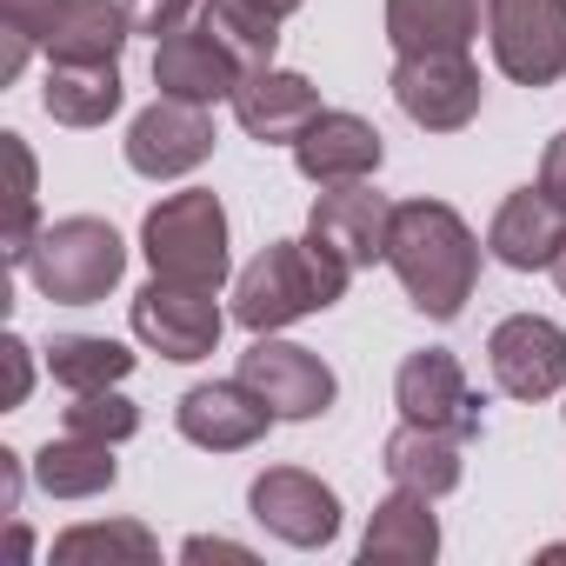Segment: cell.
<instances>
[{
	"label": "cell",
	"instance_id": "obj_1",
	"mask_svg": "<svg viewBox=\"0 0 566 566\" xmlns=\"http://www.w3.org/2000/svg\"><path fill=\"white\" fill-rule=\"evenodd\" d=\"M387 266L400 273L407 301L427 321H453L473 301L480 240L467 233V220L447 200H400L394 207V233H387Z\"/></svg>",
	"mask_w": 566,
	"mask_h": 566
},
{
	"label": "cell",
	"instance_id": "obj_2",
	"mask_svg": "<svg viewBox=\"0 0 566 566\" xmlns=\"http://www.w3.org/2000/svg\"><path fill=\"white\" fill-rule=\"evenodd\" d=\"M347 280H354V266L340 253H327L314 233L307 240H273L233 280V321L247 334H280L307 314H327L347 294Z\"/></svg>",
	"mask_w": 566,
	"mask_h": 566
},
{
	"label": "cell",
	"instance_id": "obj_3",
	"mask_svg": "<svg viewBox=\"0 0 566 566\" xmlns=\"http://www.w3.org/2000/svg\"><path fill=\"white\" fill-rule=\"evenodd\" d=\"M140 253L160 280L220 294V280H227V207H220V193H207V187L167 193L140 220Z\"/></svg>",
	"mask_w": 566,
	"mask_h": 566
},
{
	"label": "cell",
	"instance_id": "obj_4",
	"mask_svg": "<svg viewBox=\"0 0 566 566\" xmlns=\"http://www.w3.org/2000/svg\"><path fill=\"white\" fill-rule=\"evenodd\" d=\"M28 273H34V287H41L48 301H61V307H94V301H107V294L120 287V273H127V240H120L107 220L74 213V220L41 227Z\"/></svg>",
	"mask_w": 566,
	"mask_h": 566
},
{
	"label": "cell",
	"instance_id": "obj_5",
	"mask_svg": "<svg viewBox=\"0 0 566 566\" xmlns=\"http://www.w3.org/2000/svg\"><path fill=\"white\" fill-rule=\"evenodd\" d=\"M486 41L506 81L553 87L566 74V0H486Z\"/></svg>",
	"mask_w": 566,
	"mask_h": 566
},
{
	"label": "cell",
	"instance_id": "obj_6",
	"mask_svg": "<svg viewBox=\"0 0 566 566\" xmlns=\"http://www.w3.org/2000/svg\"><path fill=\"white\" fill-rule=\"evenodd\" d=\"M220 307H213V287H180V280H147L134 294V334L160 354V360H207L220 347Z\"/></svg>",
	"mask_w": 566,
	"mask_h": 566
},
{
	"label": "cell",
	"instance_id": "obj_7",
	"mask_svg": "<svg viewBox=\"0 0 566 566\" xmlns=\"http://www.w3.org/2000/svg\"><path fill=\"white\" fill-rule=\"evenodd\" d=\"M240 380L273 407V420H314L334 407V367L273 334H253V347L240 354Z\"/></svg>",
	"mask_w": 566,
	"mask_h": 566
},
{
	"label": "cell",
	"instance_id": "obj_8",
	"mask_svg": "<svg viewBox=\"0 0 566 566\" xmlns=\"http://www.w3.org/2000/svg\"><path fill=\"white\" fill-rule=\"evenodd\" d=\"M394 101L427 134H460L480 114V67L467 54H407L394 67Z\"/></svg>",
	"mask_w": 566,
	"mask_h": 566
},
{
	"label": "cell",
	"instance_id": "obj_9",
	"mask_svg": "<svg viewBox=\"0 0 566 566\" xmlns=\"http://www.w3.org/2000/svg\"><path fill=\"white\" fill-rule=\"evenodd\" d=\"M207 154H213V114H207L200 101L160 94V101L140 107L134 127H127V167L147 174V180H180V174H193Z\"/></svg>",
	"mask_w": 566,
	"mask_h": 566
},
{
	"label": "cell",
	"instance_id": "obj_10",
	"mask_svg": "<svg viewBox=\"0 0 566 566\" xmlns=\"http://www.w3.org/2000/svg\"><path fill=\"white\" fill-rule=\"evenodd\" d=\"M247 506L273 539H287V546H327L340 533V493L327 480L301 473V467H266L247 486Z\"/></svg>",
	"mask_w": 566,
	"mask_h": 566
},
{
	"label": "cell",
	"instance_id": "obj_11",
	"mask_svg": "<svg viewBox=\"0 0 566 566\" xmlns=\"http://www.w3.org/2000/svg\"><path fill=\"white\" fill-rule=\"evenodd\" d=\"M394 400H400V420H420V427H447L460 440H480V400L467 387V367L447 347L407 354L400 360V380H394Z\"/></svg>",
	"mask_w": 566,
	"mask_h": 566
},
{
	"label": "cell",
	"instance_id": "obj_12",
	"mask_svg": "<svg viewBox=\"0 0 566 566\" xmlns=\"http://www.w3.org/2000/svg\"><path fill=\"white\" fill-rule=\"evenodd\" d=\"M486 360H493L500 394H513V400H553L566 387V334L539 314L500 321L486 340Z\"/></svg>",
	"mask_w": 566,
	"mask_h": 566
},
{
	"label": "cell",
	"instance_id": "obj_13",
	"mask_svg": "<svg viewBox=\"0 0 566 566\" xmlns=\"http://www.w3.org/2000/svg\"><path fill=\"white\" fill-rule=\"evenodd\" d=\"M233 120L260 140V147H294L314 120H321V94L307 74L287 67H253L233 87Z\"/></svg>",
	"mask_w": 566,
	"mask_h": 566
},
{
	"label": "cell",
	"instance_id": "obj_14",
	"mask_svg": "<svg viewBox=\"0 0 566 566\" xmlns=\"http://www.w3.org/2000/svg\"><path fill=\"white\" fill-rule=\"evenodd\" d=\"M307 233H314L327 253H340L347 266H374V260H387L394 200H387V193H374L367 180H340V187H327V193L314 200Z\"/></svg>",
	"mask_w": 566,
	"mask_h": 566
},
{
	"label": "cell",
	"instance_id": "obj_15",
	"mask_svg": "<svg viewBox=\"0 0 566 566\" xmlns=\"http://www.w3.org/2000/svg\"><path fill=\"white\" fill-rule=\"evenodd\" d=\"M240 74H247V67H240L200 21L160 34V48H154V81H160V94H174V101H200V107L233 101Z\"/></svg>",
	"mask_w": 566,
	"mask_h": 566
},
{
	"label": "cell",
	"instance_id": "obj_16",
	"mask_svg": "<svg viewBox=\"0 0 566 566\" xmlns=\"http://www.w3.org/2000/svg\"><path fill=\"white\" fill-rule=\"evenodd\" d=\"M486 247H493L500 266H520V273L553 266L559 247H566V207L546 187H520V193L500 200V213L486 227Z\"/></svg>",
	"mask_w": 566,
	"mask_h": 566
},
{
	"label": "cell",
	"instance_id": "obj_17",
	"mask_svg": "<svg viewBox=\"0 0 566 566\" xmlns=\"http://www.w3.org/2000/svg\"><path fill=\"white\" fill-rule=\"evenodd\" d=\"M273 407L247 387V380H213V387H193L180 400V433L207 453H240L266 433Z\"/></svg>",
	"mask_w": 566,
	"mask_h": 566
},
{
	"label": "cell",
	"instance_id": "obj_18",
	"mask_svg": "<svg viewBox=\"0 0 566 566\" xmlns=\"http://www.w3.org/2000/svg\"><path fill=\"white\" fill-rule=\"evenodd\" d=\"M380 134H374V120H360V114H327L321 107V120L294 140V167L314 180V187H340V180H367L374 167H380Z\"/></svg>",
	"mask_w": 566,
	"mask_h": 566
},
{
	"label": "cell",
	"instance_id": "obj_19",
	"mask_svg": "<svg viewBox=\"0 0 566 566\" xmlns=\"http://www.w3.org/2000/svg\"><path fill=\"white\" fill-rule=\"evenodd\" d=\"M467 440L460 433H447V427H420V420H400L394 433H387V453H380V467L394 473V486H413V493H427V500H440V493H453L460 486V473H467Z\"/></svg>",
	"mask_w": 566,
	"mask_h": 566
},
{
	"label": "cell",
	"instance_id": "obj_20",
	"mask_svg": "<svg viewBox=\"0 0 566 566\" xmlns=\"http://www.w3.org/2000/svg\"><path fill=\"white\" fill-rule=\"evenodd\" d=\"M440 553V520H433V500L400 486L394 500L374 506L367 520V539H360V559L367 566H427Z\"/></svg>",
	"mask_w": 566,
	"mask_h": 566
},
{
	"label": "cell",
	"instance_id": "obj_21",
	"mask_svg": "<svg viewBox=\"0 0 566 566\" xmlns=\"http://www.w3.org/2000/svg\"><path fill=\"white\" fill-rule=\"evenodd\" d=\"M480 34V0H387L394 54H467Z\"/></svg>",
	"mask_w": 566,
	"mask_h": 566
},
{
	"label": "cell",
	"instance_id": "obj_22",
	"mask_svg": "<svg viewBox=\"0 0 566 566\" xmlns=\"http://www.w3.org/2000/svg\"><path fill=\"white\" fill-rule=\"evenodd\" d=\"M127 34H134L127 0H61L41 48H48V61H120Z\"/></svg>",
	"mask_w": 566,
	"mask_h": 566
},
{
	"label": "cell",
	"instance_id": "obj_23",
	"mask_svg": "<svg viewBox=\"0 0 566 566\" xmlns=\"http://www.w3.org/2000/svg\"><path fill=\"white\" fill-rule=\"evenodd\" d=\"M120 61H48V114L61 127H101L120 114Z\"/></svg>",
	"mask_w": 566,
	"mask_h": 566
},
{
	"label": "cell",
	"instance_id": "obj_24",
	"mask_svg": "<svg viewBox=\"0 0 566 566\" xmlns=\"http://www.w3.org/2000/svg\"><path fill=\"white\" fill-rule=\"evenodd\" d=\"M34 480H41V493H54V500H94V493H107V486L120 480V467H114V447H107V440L67 433V440H48V447H41Z\"/></svg>",
	"mask_w": 566,
	"mask_h": 566
},
{
	"label": "cell",
	"instance_id": "obj_25",
	"mask_svg": "<svg viewBox=\"0 0 566 566\" xmlns=\"http://www.w3.org/2000/svg\"><path fill=\"white\" fill-rule=\"evenodd\" d=\"M200 28L253 74V67H273V48H280V14H266L260 0H200Z\"/></svg>",
	"mask_w": 566,
	"mask_h": 566
},
{
	"label": "cell",
	"instance_id": "obj_26",
	"mask_svg": "<svg viewBox=\"0 0 566 566\" xmlns=\"http://www.w3.org/2000/svg\"><path fill=\"white\" fill-rule=\"evenodd\" d=\"M54 559L61 566H154L160 559V539L140 526V520H107V526H74L54 539Z\"/></svg>",
	"mask_w": 566,
	"mask_h": 566
},
{
	"label": "cell",
	"instance_id": "obj_27",
	"mask_svg": "<svg viewBox=\"0 0 566 566\" xmlns=\"http://www.w3.org/2000/svg\"><path fill=\"white\" fill-rule=\"evenodd\" d=\"M48 367L67 394H94V387H120L134 374V354L120 340H101V334H61L48 347Z\"/></svg>",
	"mask_w": 566,
	"mask_h": 566
},
{
	"label": "cell",
	"instance_id": "obj_28",
	"mask_svg": "<svg viewBox=\"0 0 566 566\" xmlns=\"http://www.w3.org/2000/svg\"><path fill=\"white\" fill-rule=\"evenodd\" d=\"M0 154H8V266H28L34 260V240H41V180H34V154H28V140L21 134H0Z\"/></svg>",
	"mask_w": 566,
	"mask_h": 566
},
{
	"label": "cell",
	"instance_id": "obj_29",
	"mask_svg": "<svg viewBox=\"0 0 566 566\" xmlns=\"http://www.w3.org/2000/svg\"><path fill=\"white\" fill-rule=\"evenodd\" d=\"M67 433H87V440L120 447V440H134V433H140V407H134L127 394H114V387L74 394V407H67Z\"/></svg>",
	"mask_w": 566,
	"mask_h": 566
},
{
	"label": "cell",
	"instance_id": "obj_30",
	"mask_svg": "<svg viewBox=\"0 0 566 566\" xmlns=\"http://www.w3.org/2000/svg\"><path fill=\"white\" fill-rule=\"evenodd\" d=\"M187 8H200V0H127V14H134V34H174L187 28Z\"/></svg>",
	"mask_w": 566,
	"mask_h": 566
},
{
	"label": "cell",
	"instance_id": "obj_31",
	"mask_svg": "<svg viewBox=\"0 0 566 566\" xmlns=\"http://www.w3.org/2000/svg\"><path fill=\"white\" fill-rule=\"evenodd\" d=\"M0 367H8V387H0V407H21L28 400V387H34V347L28 340H0Z\"/></svg>",
	"mask_w": 566,
	"mask_h": 566
},
{
	"label": "cell",
	"instance_id": "obj_32",
	"mask_svg": "<svg viewBox=\"0 0 566 566\" xmlns=\"http://www.w3.org/2000/svg\"><path fill=\"white\" fill-rule=\"evenodd\" d=\"M61 14V0H0V28H14V34H28L34 48H41V34H48V21Z\"/></svg>",
	"mask_w": 566,
	"mask_h": 566
},
{
	"label": "cell",
	"instance_id": "obj_33",
	"mask_svg": "<svg viewBox=\"0 0 566 566\" xmlns=\"http://www.w3.org/2000/svg\"><path fill=\"white\" fill-rule=\"evenodd\" d=\"M180 559H233V566H253V546H233V539H187L180 546Z\"/></svg>",
	"mask_w": 566,
	"mask_h": 566
},
{
	"label": "cell",
	"instance_id": "obj_34",
	"mask_svg": "<svg viewBox=\"0 0 566 566\" xmlns=\"http://www.w3.org/2000/svg\"><path fill=\"white\" fill-rule=\"evenodd\" d=\"M539 187L566 207V134H553L546 140V160H539Z\"/></svg>",
	"mask_w": 566,
	"mask_h": 566
},
{
	"label": "cell",
	"instance_id": "obj_35",
	"mask_svg": "<svg viewBox=\"0 0 566 566\" xmlns=\"http://www.w3.org/2000/svg\"><path fill=\"white\" fill-rule=\"evenodd\" d=\"M28 54H34V41H28V34H14V28H0V81H21Z\"/></svg>",
	"mask_w": 566,
	"mask_h": 566
},
{
	"label": "cell",
	"instance_id": "obj_36",
	"mask_svg": "<svg viewBox=\"0 0 566 566\" xmlns=\"http://www.w3.org/2000/svg\"><path fill=\"white\" fill-rule=\"evenodd\" d=\"M14 506H21V460L0 453V513H14Z\"/></svg>",
	"mask_w": 566,
	"mask_h": 566
},
{
	"label": "cell",
	"instance_id": "obj_37",
	"mask_svg": "<svg viewBox=\"0 0 566 566\" xmlns=\"http://www.w3.org/2000/svg\"><path fill=\"white\" fill-rule=\"evenodd\" d=\"M260 8H266V14H280V21H287L294 8H307V0H260Z\"/></svg>",
	"mask_w": 566,
	"mask_h": 566
},
{
	"label": "cell",
	"instance_id": "obj_38",
	"mask_svg": "<svg viewBox=\"0 0 566 566\" xmlns=\"http://www.w3.org/2000/svg\"><path fill=\"white\" fill-rule=\"evenodd\" d=\"M553 280H559V294H566V247H559V260H553Z\"/></svg>",
	"mask_w": 566,
	"mask_h": 566
}]
</instances>
